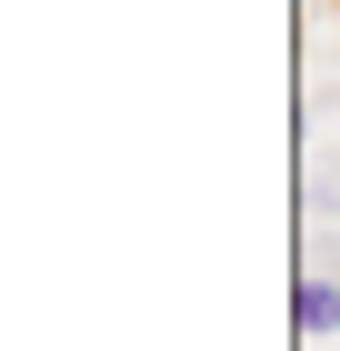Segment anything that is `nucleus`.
I'll use <instances>...</instances> for the list:
<instances>
[{
	"label": "nucleus",
	"instance_id": "obj_2",
	"mask_svg": "<svg viewBox=\"0 0 340 351\" xmlns=\"http://www.w3.org/2000/svg\"><path fill=\"white\" fill-rule=\"evenodd\" d=\"M311 10H330V0H311Z\"/></svg>",
	"mask_w": 340,
	"mask_h": 351
},
{
	"label": "nucleus",
	"instance_id": "obj_1",
	"mask_svg": "<svg viewBox=\"0 0 340 351\" xmlns=\"http://www.w3.org/2000/svg\"><path fill=\"white\" fill-rule=\"evenodd\" d=\"M290 331H300V341H330V331H340V281H300V301H290Z\"/></svg>",
	"mask_w": 340,
	"mask_h": 351
}]
</instances>
